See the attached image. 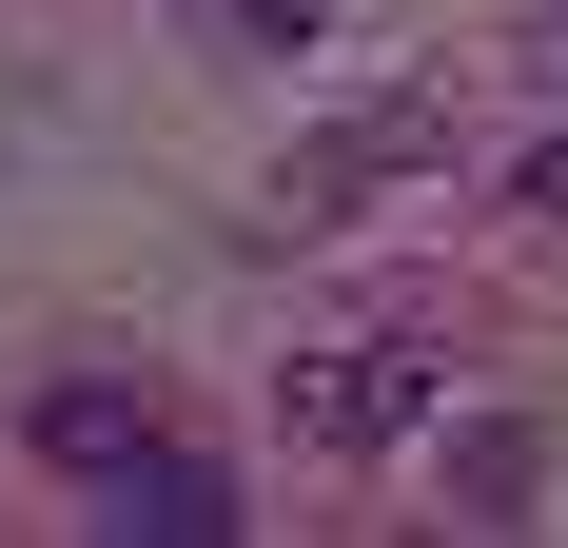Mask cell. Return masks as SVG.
<instances>
[{
	"label": "cell",
	"instance_id": "cell-3",
	"mask_svg": "<svg viewBox=\"0 0 568 548\" xmlns=\"http://www.w3.org/2000/svg\"><path fill=\"white\" fill-rule=\"evenodd\" d=\"M138 432H158V412H138L118 373H59V392H40V450H59V470H118Z\"/></svg>",
	"mask_w": 568,
	"mask_h": 548
},
{
	"label": "cell",
	"instance_id": "cell-6",
	"mask_svg": "<svg viewBox=\"0 0 568 548\" xmlns=\"http://www.w3.org/2000/svg\"><path fill=\"white\" fill-rule=\"evenodd\" d=\"M235 20H255V40H314V20H334V0H235Z\"/></svg>",
	"mask_w": 568,
	"mask_h": 548
},
{
	"label": "cell",
	"instance_id": "cell-1",
	"mask_svg": "<svg viewBox=\"0 0 568 548\" xmlns=\"http://www.w3.org/2000/svg\"><path fill=\"white\" fill-rule=\"evenodd\" d=\"M412 412H432V373H412L393 333H314V353H275V432H294V450H393Z\"/></svg>",
	"mask_w": 568,
	"mask_h": 548
},
{
	"label": "cell",
	"instance_id": "cell-5",
	"mask_svg": "<svg viewBox=\"0 0 568 548\" xmlns=\"http://www.w3.org/2000/svg\"><path fill=\"white\" fill-rule=\"evenodd\" d=\"M510 216H529V235H568V138H529V158H510Z\"/></svg>",
	"mask_w": 568,
	"mask_h": 548
},
{
	"label": "cell",
	"instance_id": "cell-2",
	"mask_svg": "<svg viewBox=\"0 0 568 548\" xmlns=\"http://www.w3.org/2000/svg\"><path fill=\"white\" fill-rule=\"evenodd\" d=\"M99 529H118V548H235L255 509H235V470H216V450H176V432H138V450L99 470Z\"/></svg>",
	"mask_w": 568,
	"mask_h": 548
},
{
	"label": "cell",
	"instance_id": "cell-4",
	"mask_svg": "<svg viewBox=\"0 0 568 548\" xmlns=\"http://www.w3.org/2000/svg\"><path fill=\"white\" fill-rule=\"evenodd\" d=\"M470 529H529V432H470Z\"/></svg>",
	"mask_w": 568,
	"mask_h": 548
}]
</instances>
